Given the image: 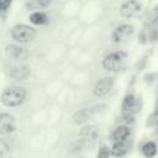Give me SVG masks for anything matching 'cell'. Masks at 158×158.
Returning a JSON list of instances; mask_svg holds the SVG:
<instances>
[{"mask_svg":"<svg viewBox=\"0 0 158 158\" xmlns=\"http://www.w3.org/2000/svg\"><path fill=\"white\" fill-rule=\"evenodd\" d=\"M104 14V4L101 0H89L83 2L78 20L84 26L95 25Z\"/></svg>","mask_w":158,"mask_h":158,"instance_id":"1","label":"cell"},{"mask_svg":"<svg viewBox=\"0 0 158 158\" xmlns=\"http://www.w3.org/2000/svg\"><path fill=\"white\" fill-rule=\"evenodd\" d=\"M27 98V90L22 85H10L1 93L0 101L6 107H17L25 102Z\"/></svg>","mask_w":158,"mask_h":158,"instance_id":"2","label":"cell"},{"mask_svg":"<svg viewBox=\"0 0 158 158\" xmlns=\"http://www.w3.org/2000/svg\"><path fill=\"white\" fill-rule=\"evenodd\" d=\"M127 59H128V53L126 51L123 49L111 51L107 54H105L104 58L101 59V67L106 72L117 73L125 68Z\"/></svg>","mask_w":158,"mask_h":158,"instance_id":"3","label":"cell"},{"mask_svg":"<svg viewBox=\"0 0 158 158\" xmlns=\"http://www.w3.org/2000/svg\"><path fill=\"white\" fill-rule=\"evenodd\" d=\"M10 36L16 43L25 44L32 42L37 37V30L26 23H16L11 27Z\"/></svg>","mask_w":158,"mask_h":158,"instance_id":"4","label":"cell"},{"mask_svg":"<svg viewBox=\"0 0 158 158\" xmlns=\"http://www.w3.org/2000/svg\"><path fill=\"white\" fill-rule=\"evenodd\" d=\"M2 72L7 78H10L11 80H15V81H25L32 74L31 67L25 63L5 64L2 67Z\"/></svg>","mask_w":158,"mask_h":158,"instance_id":"5","label":"cell"},{"mask_svg":"<svg viewBox=\"0 0 158 158\" xmlns=\"http://www.w3.org/2000/svg\"><path fill=\"white\" fill-rule=\"evenodd\" d=\"M135 26L128 23V22H123L117 25L110 35V40L112 43L116 44H121V43H126L127 41H130L133 35H135Z\"/></svg>","mask_w":158,"mask_h":158,"instance_id":"6","label":"cell"},{"mask_svg":"<svg viewBox=\"0 0 158 158\" xmlns=\"http://www.w3.org/2000/svg\"><path fill=\"white\" fill-rule=\"evenodd\" d=\"M143 105V101L141 96H137L133 91H128L121 101V114H128V115H136L141 111Z\"/></svg>","mask_w":158,"mask_h":158,"instance_id":"7","label":"cell"},{"mask_svg":"<svg viewBox=\"0 0 158 158\" xmlns=\"http://www.w3.org/2000/svg\"><path fill=\"white\" fill-rule=\"evenodd\" d=\"M81 5L83 2L80 0H68L60 4L58 15L62 20L67 21V20H75L78 19L80 10H81Z\"/></svg>","mask_w":158,"mask_h":158,"instance_id":"8","label":"cell"},{"mask_svg":"<svg viewBox=\"0 0 158 158\" xmlns=\"http://www.w3.org/2000/svg\"><path fill=\"white\" fill-rule=\"evenodd\" d=\"M5 56L7 59H11L14 62H25L30 57V51L25 48L20 43H7L4 48Z\"/></svg>","mask_w":158,"mask_h":158,"instance_id":"9","label":"cell"},{"mask_svg":"<svg viewBox=\"0 0 158 158\" xmlns=\"http://www.w3.org/2000/svg\"><path fill=\"white\" fill-rule=\"evenodd\" d=\"M67 51H68V46L65 44V42H54L48 47L46 52V59L49 63L57 64L60 60L65 59Z\"/></svg>","mask_w":158,"mask_h":158,"instance_id":"10","label":"cell"},{"mask_svg":"<svg viewBox=\"0 0 158 158\" xmlns=\"http://www.w3.org/2000/svg\"><path fill=\"white\" fill-rule=\"evenodd\" d=\"M114 86H115V78L114 77H111V75L102 77L94 83L91 93L96 98H104L114 89Z\"/></svg>","mask_w":158,"mask_h":158,"instance_id":"11","label":"cell"},{"mask_svg":"<svg viewBox=\"0 0 158 158\" xmlns=\"http://www.w3.org/2000/svg\"><path fill=\"white\" fill-rule=\"evenodd\" d=\"M143 5L138 0H126L118 7V15L122 19H132L141 14Z\"/></svg>","mask_w":158,"mask_h":158,"instance_id":"12","label":"cell"},{"mask_svg":"<svg viewBox=\"0 0 158 158\" xmlns=\"http://www.w3.org/2000/svg\"><path fill=\"white\" fill-rule=\"evenodd\" d=\"M100 131L95 125H85L79 132V141L83 143V146H91L98 141Z\"/></svg>","mask_w":158,"mask_h":158,"instance_id":"13","label":"cell"},{"mask_svg":"<svg viewBox=\"0 0 158 158\" xmlns=\"http://www.w3.org/2000/svg\"><path fill=\"white\" fill-rule=\"evenodd\" d=\"M90 81H91V74L89 68H77L68 84L73 89H75V88H83L88 85Z\"/></svg>","mask_w":158,"mask_h":158,"instance_id":"14","label":"cell"},{"mask_svg":"<svg viewBox=\"0 0 158 158\" xmlns=\"http://www.w3.org/2000/svg\"><path fill=\"white\" fill-rule=\"evenodd\" d=\"M101 107H104L102 105H95V106H90V107H83L77 110L73 116H72V121L74 125H83L94 114H96L98 111L101 110Z\"/></svg>","mask_w":158,"mask_h":158,"instance_id":"15","label":"cell"},{"mask_svg":"<svg viewBox=\"0 0 158 158\" xmlns=\"http://www.w3.org/2000/svg\"><path fill=\"white\" fill-rule=\"evenodd\" d=\"M16 130V120L9 112H0V135H7Z\"/></svg>","mask_w":158,"mask_h":158,"instance_id":"16","label":"cell"},{"mask_svg":"<svg viewBox=\"0 0 158 158\" xmlns=\"http://www.w3.org/2000/svg\"><path fill=\"white\" fill-rule=\"evenodd\" d=\"M132 146H133V143L130 139L121 141V142H115V143H112V147L110 148L111 156H114L115 158H122L127 153H130V151L132 149Z\"/></svg>","mask_w":158,"mask_h":158,"instance_id":"17","label":"cell"},{"mask_svg":"<svg viewBox=\"0 0 158 158\" xmlns=\"http://www.w3.org/2000/svg\"><path fill=\"white\" fill-rule=\"evenodd\" d=\"M131 132H132V131H131V127H130V126H127V125H125V123L118 125V126H116V127L114 128V131L111 132V135H110V141H111L112 143H115V142H121V141H126V139L130 138Z\"/></svg>","mask_w":158,"mask_h":158,"instance_id":"18","label":"cell"},{"mask_svg":"<svg viewBox=\"0 0 158 158\" xmlns=\"http://www.w3.org/2000/svg\"><path fill=\"white\" fill-rule=\"evenodd\" d=\"M65 84L67 83L58 74L56 77H52L51 79H48L44 83V91L46 93H49V94H59V91L64 88Z\"/></svg>","mask_w":158,"mask_h":158,"instance_id":"19","label":"cell"},{"mask_svg":"<svg viewBox=\"0 0 158 158\" xmlns=\"http://www.w3.org/2000/svg\"><path fill=\"white\" fill-rule=\"evenodd\" d=\"M28 21L33 26H47L49 23L51 19L47 12H44L42 10H36V11H31L28 14Z\"/></svg>","mask_w":158,"mask_h":158,"instance_id":"20","label":"cell"},{"mask_svg":"<svg viewBox=\"0 0 158 158\" xmlns=\"http://www.w3.org/2000/svg\"><path fill=\"white\" fill-rule=\"evenodd\" d=\"M141 154L144 158H154L158 154V144L154 141H147L141 146Z\"/></svg>","mask_w":158,"mask_h":158,"instance_id":"21","label":"cell"},{"mask_svg":"<svg viewBox=\"0 0 158 158\" xmlns=\"http://www.w3.org/2000/svg\"><path fill=\"white\" fill-rule=\"evenodd\" d=\"M52 4V0H26L25 2V9L26 10H31V11H36V10H43L46 7H48Z\"/></svg>","mask_w":158,"mask_h":158,"instance_id":"22","label":"cell"},{"mask_svg":"<svg viewBox=\"0 0 158 158\" xmlns=\"http://www.w3.org/2000/svg\"><path fill=\"white\" fill-rule=\"evenodd\" d=\"M146 126L147 127H154L158 130V98L156 99V102H154V109L153 111L149 114V116L147 117V121H146Z\"/></svg>","mask_w":158,"mask_h":158,"instance_id":"23","label":"cell"},{"mask_svg":"<svg viewBox=\"0 0 158 158\" xmlns=\"http://www.w3.org/2000/svg\"><path fill=\"white\" fill-rule=\"evenodd\" d=\"M110 156H111V151L107 146H101L99 148L98 158H110Z\"/></svg>","mask_w":158,"mask_h":158,"instance_id":"24","label":"cell"},{"mask_svg":"<svg viewBox=\"0 0 158 158\" xmlns=\"http://www.w3.org/2000/svg\"><path fill=\"white\" fill-rule=\"evenodd\" d=\"M7 153H9V144L6 143V141L0 138V158H4Z\"/></svg>","mask_w":158,"mask_h":158,"instance_id":"25","label":"cell"},{"mask_svg":"<svg viewBox=\"0 0 158 158\" xmlns=\"http://www.w3.org/2000/svg\"><path fill=\"white\" fill-rule=\"evenodd\" d=\"M14 0H0V12H6Z\"/></svg>","mask_w":158,"mask_h":158,"instance_id":"26","label":"cell"},{"mask_svg":"<svg viewBox=\"0 0 158 158\" xmlns=\"http://www.w3.org/2000/svg\"><path fill=\"white\" fill-rule=\"evenodd\" d=\"M138 41H139V43H141V44H146V43L148 42L146 30H141V32H139V35H138Z\"/></svg>","mask_w":158,"mask_h":158,"instance_id":"27","label":"cell"},{"mask_svg":"<svg viewBox=\"0 0 158 158\" xmlns=\"http://www.w3.org/2000/svg\"><path fill=\"white\" fill-rule=\"evenodd\" d=\"M57 1H58V2H60V4H62V2H64V1H68V0H57Z\"/></svg>","mask_w":158,"mask_h":158,"instance_id":"28","label":"cell"},{"mask_svg":"<svg viewBox=\"0 0 158 158\" xmlns=\"http://www.w3.org/2000/svg\"><path fill=\"white\" fill-rule=\"evenodd\" d=\"M81 2H85V1H89V0H80Z\"/></svg>","mask_w":158,"mask_h":158,"instance_id":"29","label":"cell"}]
</instances>
